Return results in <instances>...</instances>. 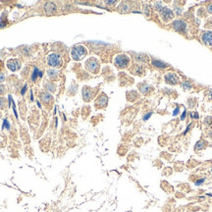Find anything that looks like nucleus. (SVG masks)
I'll return each mask as SVG.
<instances>
[{
	"label": "nucleus",
	"mask_w": 212,
	"mask_h": 212,
	"mask_svg": "<svg viewBox=\"0 0 212 212\" xmlns=\"http://www.w3.org/2000/svg\"><path fill=\"white\" fill-rule=\"evenodd\" d=\"M47 63L53 68H60L63 65V59L57 53H51L47 57Z\"/></svg>",
	"instance_id": "nucleus-2"
},
{
	"label": "nucleus",
	"mask_w": 212,
	"mask_h": 212,
	"mask_svg": "<svg viewBox=\"0 0 212 212\" xmlns=\"http://www.w3.org/2000/svg\"><path fill=\"white\" fill-rule=\"evenodd\" d=\"M40 71L38 70L37 67H34V72H33V75H31V80L33 81H35L37 79V76H40Z\"/></svg>",
	"instance_id": "nucleus-18"
},
{
	"label": "nucleus",
	"mask_w": 212,
	"mask_h": 212,
	"mask_svg": "<svg viewBox=\"0 0 212 212\" xmlns=\"http://www.w3.org/2000/svg\"><path fill=\"white\" fill-rule=\"evenodd\" d=\"M7 67L9 68V70H11L12 72H15V71L19 70L21 68V64L19 63V61L16 59H11L7 62Z\"/></svg>",
	"instance_id": "nucleus-9"
},
{
	"label": "nucleus",
	"mask_w": 212,
	"mask_h": 212,
	"mask_svg": "<svg viewBox=\"0 0 212 212\" xmlns=\"http://www.w3.org/2000/svg\"><path fill=\"white\" fill-rule=\"evenodd\" d=\"M207 11H208V13L212 14V3H211V4L208 5V7H207Z\"/></svg>",
	"instance_id": "nucleus-28"
},
{
	"label": "nucleus",
	"mask_w": 212,
	"mask_h": 212,
	"mask_svg": "<svg viewBox=\"0 0 212 212\" xmlns=\"http://www.w3.org/2000/svg\"><path fill=\"white\" fill-rule=\"evenodd\" d=\"M107 103H108V98L104 93H102L96 100V106L97 107H105V106L107 105Z\"/></svg>",
	"instance_id": "nucleus-10"
},
{
	"label": "nucleus",
	"mask_w": 212,
	"mask_h": 212,
	"mask_svg": "<svg viewBox=\"0 0 212 212\" xmlns=\"http://www.w3.org/2000/svg\"><path fill=\"white\" fill-rule=\"evenodd\" d=\"M201 40L204 44L212 46V31H204L201 34Z\"/></svg>",
	"instance_id": "nucleus-8"
},
{
	"label": "nucleus",
	"mask_w": 212,
	"mask_h": 212,
	"mask_svg": "<svg viewBox=\"0 0 212 212\" xmlns=\"http://www.w3.org/2000/svg\"><path fill=\"white\" fill-rule=\"evenodd\" d=\"M186 114H187V112H186V111H184V112H183V115H182V120H185Z\"/></svg>",
	"instance_id": "nucleus-35"
},
{
	"label": "nucleus",
	"mask_w": 212,
	"mask_h": 212,
	"mask_svg": "<svg viewBox=\"0 0 212 212\" xmlns=\"http://www.w3.org/2000/svg\"><path fill=\"white\" fill-rule=\"evenodd\" d=\"M56 10V6L55 4H53V3H47L46 5H45V11H46L47 14H52Z\"/></svg>",
	"instance_id": "nucleus-14"
},
{
	"label": "nucleus",
	"mask_w": 212,
	"mask_h": 212,
	"mask_svg": "<svg viewBox=\"0 0 212 212\" xmlns=\"http://www.w3.org/2000/svg\"><path fill=\"white\" fill-rule=\"evenodd\" d=\"M178 113H179V108H178V107H177V108L175 109V111H174V112H173V114H174V116H176L177 114H178Z\"/></svg>",
	"instance_id": "nucleus-34"
},
{
	"label": "nucleus",
	"mask_w": 212,
	"mask_h": 212,
	"mask_svg": "<svg viewBox=\"0 0 212 212\" xmlns=\"http://www.w3.org/2000/svg\"><path fill=\"white\" fill-rule=\"evenodd\" d=\"M27 84H26V86H25L24 87H23V90H22V91H21V93H22V95H24L25 94V93H26V90H27Z\"/></svg>",
	"instance_id": "nucleus-32"
},
{
	"label": "nucleus",
	"mask_w": 212,
	"mask_h": 212,
	"mask_svg": "<svg viewBox=\"0 0 212 212\" xmlns=\"http://www.w3.org/2000/svg\"><path fill=\"white\" fill-rule=\"evenodd\" d=\"M116 1H106V4H109V5H113L115 4Z\"/></svg>",
	"instance_id": "nucleus-33"
},
{
	"label": "nucleus",
	"mask_w": 212,
	"mask_h": 212,
	"mask_svg": "<svg viewBox=\"0 0 212 212\" xmlns=\"http://www.w3.org/2000/svg\"><path fill=\"white\" fill-rule=\"evenodd\" d=\"M83 98L84 101H90L93 98V91L90 87H84L83 90Z\"/></svg>",
	"instance_id": "nucleus-11"
},
{
	"label": "nucleus",
	"mask_w": 212,
	"mask_h": 212,
	"mask_svg": "<svg viewBox=\"0 0 212 212\" xmlns=\"http://www.w3.org/2000/svg\"><path fill=\"white\" fill-rule=\"evenodd\" d=\"M205 124H206L208 127L212 128V117H207V118L205 119Z\"/></svg>",
	"instance_id": "nucleus-22"
},
{
	"label": "nucleus",
	"mask_w": 212,
	"mask_h": 212,
	"mask_svg": "<svg viewBox=\"0 0 212 212\" xmlns=\"http://www.w3.org/2000/svg\"><path fill=\"white\" fill-rule=\"evenodd\" d=\"M175 11H176L177 14H178V15H180V14H181V12H182V10H181V8H180V7H176Z\"/></svg>",
	"instance_id": "nucleus-29"
},
{
	"label": "nucleus",
	"mask_w": 212,
	"mask_h": 212,
	"mask_svg": "<svg viewBox=\"0 0 212 212\" xmlns=\"http://www.w3.org/2000/svg\"><path fill=\"white\" fill-rule=\"evenodd\" d=\"M37 106H38V107H40V108H41V105H40V102H37Z\"/></svg>",
	"instance_id": "nucleus-36"
},
{
	"label": "nucleus",
	"mask_w": 212,
	"mask_h": 212,
	"mask_svg": "<svg viewBox=\"0 0 212 212\" xmlns=\"http://www.w3.org/2000/svg\"><path fill=\"white\" fill-rule=\"evenodd\" d=\"M151 115H152V112L148 113V114H146V115H144V116H143V119L144 120V121H146V120H147L148 118H149Z\"/></svg>",
	"instance_id": "nucleus-26"
},
{
	"label": "nucleus",
	"mask_w": 212,
	"mask_h": 212,
	"mask_svg": "<svg viewBox=\"0 0 212 212\" xmlns=\"http://www.w3.org/2000/svg\"><path fill=\"white\" fill-rule=\"evenodd\" d=\"M87 49L84 45H77L71 51V56H72V58L75 61L82 60L84 56H87Z\"/></svg>",
	"instance_id": "nucleus-1"
},
{
	"label": "nucleus",
	"mask_w": 212,
	"mask_h": 212,
	"mask_svg": "<svg viewBox=\"0 0 212 212\" xmlns=\"http://www.w3.org/2000/svg\"><path fill=\"white\" fill-rule=\"evenodd\" d=\"M120 9H121L122 12H127L128 11V9H129V6L127 4H125V3H122V4L120 5Z\"/></svg>",
	"instance_id": "nucleus-20"
},
{
	"label": "nucleus",
	"mask_w": 212,
	"mask_h": 212,
	"mask_svg": "<svg viewBox=\"0 0 212 212\" xmlns=\"http://www.w3.org/2000/svg\"><path fill=\"white\" fill-rule=\"evenodd\" d=\"M5 81V75L3 73H0V83L4 82Z\"/></svg>",
	"instance_id": "nucleus-27"
},
{
	"label": "nucleus",
	"mask_w": 212,
	"mask_h": 212,
	"mask_svg": "<svg viewBox=\"0 0 212 212\" xmlns=\"http://www.w3.org/2000/svg\"><path fill=\"white\" fill-rule=\"evenodd\" d=\"M5 91H6L5 87L2 86V84H0V95L3 94V93H5Z\"/></svg>",
	"instance_id": "nucleus-24"
},
{
	"label": "nucleus",
	"mask_w": 212,
	"mask_h": 212,
	"mask_svg": "<svg viewBox=\"0 0 212 212\" xmlns=\"http://www.w3.org/2000/svg\"><path fill=\"white\" fill-rule=\"evenodd\" d=\"M154 6H155V9L158 10V11H160V12H161V10L163 9V5H162L161 2H156L154 4Z\"/></svg>",
	"instance_id": "nucleus-21"
},
{
	"label": "nucleus",
	"mask_w": 212,
	"mask_h": 212,
	"mask_svg": "<svg viewBox=\"0 0 212 212\" xmlns=\"http://www.w3.org/2000/svg\"><path fill=\"white\" fill-rule=\"evenodd\" d=\"M86 68L88 72L97 74L98 71H99V62H98L96 58L91 57L86 62Z\"/></svg>",
	"instance_id": "nucleus-4"
},
{
	"label": "nucleus",
	"mask_w": 212,
	"mask_h": 212,
	"mask_svg": "<svg viewBox=\"0 0 212 212\" xmlns=\"http://www.w3.org/2000/svg\"><path fill=\"white\" fill-rule=\"evenodd\" d=\"M165 79V82L167 83L168 84H177L179 83V77L177 75L176 73H173V72H169L165 75L164 77Z\"/></svg>",
	"instance_id": "nucleus-6"
},
{
	"label": "nucleus",
	"mask_w": 212,
	"mask_h": 212,
	"mask_svg": "<svg viewBox=\"0 0 212 212\" xmlns=\"http://www.w3.org/2000/svg\"><path fill=\"white\" fill-rule=\"evenodd\" d=\"M139 88L143 94H147L150 91L151 87L148 86V84H139Z\"/></svg>",
	"instance_id": "nucleus-13"
},
{
	"label": "nucleus",
	"mask_w": 212,
	"mask_h": 212,
	"mask_svg": "<svg viewBox=\"0 0 212 212\" xmlns=\"http://www.w3.org/2000/svg\"><path fill=\"white\" fill-rule=\"evenodd\" d=\"M40 98H41V100L44 102V103H48V102L52 99V95H50L47 93H42L40 94Z\"/></svg>",
	"instance_id": "nucleus-15"
},
{
	"label": "nucleus",
	"mask_w": 212,
	"mask_h": 212,
	"mask_svg": "<svg viewBox=\"0 0 212 212\" xmlns=\"http://www.w3.org/2000/svg\"><path fill=\"white\" fill-rule=\"evenodd\" d=\"M152 65L155 67H158V68H161V69H164L166 67H168L169 65L166 64L165 62H162L160 60H157V59H153L152 60Z\"/></svg>",
	"instance_id": "nucleus-12"
},
{
	"label": "nucleus",
	"mask_w": 212,
	"mask_h": 212,
	"mask_svg": "<svg viewBox=\"0 0 212 212\" xmlns=\"http://www.w3.org/2000/svg\"><path fill=\"white\" fill-rule=\"evenodd\" d=\"M204 147H205V143H204L203 140H199V143L196 144V146H194V150H196V151L202 150Z\"/></svg>",
	"instance_id": "nucleus-17"
},
{
	"label": "nucleus",
	"mask_w": 212,
	"mask_h": 212,
	"mask_svg": "<svg viewBox=\"0 0 212 212\" xmlns=\"http://www.w3.org/2000/svg\"><path fill=\"white\" fill-rule=\"evenodd\" d=\"M130 57L126 54H119L114 59V64L120 69H125L130 64Z\"/></svg>",
	"instance_id": "nucleus-3"
},
{
	"label": "nucleus",
	"mask_w": 212,
	"mask_h": 212,
	"mask_svg": "<svg viewBox=\"0 0 212 212\" xmlns=\"http://www.w3.org/2000/svg\"><path fill=\"white\" fill-rule=\"evenodd\" d=\"M44 87H46L48 90H50V91H55V90H56V87L54 86V84H49V83H47V84H44Z\"/></svg>",
	"instance_id": "nucleus-19"
},
{
	"label": "nucleus",
	"mask_w": 212,
	"mask_h": 212,
	"mask_svg": "<svg viewBox=\"0 0 212 212\" xmlns=\"http://www.w3.org/2000/svg\"><path fill=\"white\" fill-rule=\"evenodd\" d=\"M47 75L51 80H56L57 79V77H58V72L54 69H50V70L47 71Z\"/></svg>",
	"instance_id": "nucleus-16"
},
{
	"label": "nucleus",
	"mask_w": 212,
	"mask_h": 212,
	"mask_svg": "<svg viewBox=\"0 0 212 212\" xmlns=\"http://www.w3.org/2000/svg\"><path fill=\"white\" fill-rule=\"evenodd\" d=\"M183 87H185V88H190V84H188V83H184L183 84Z\"/></svg>",
	"instance_id": "nucleus-30"
},
{
	"label": "nucleus",
	"mask_w": 212,
	"mask_h": 212,
	"mask_svg": "<svg viewBox=\"0 0 212 212\" xmlns=\"http://www.w3.org/2000/svg\"><path fill=\"white\" fill-rule=\"evenodd\" d=\"M40 78H41L42 77V72H40V76H38Z\"/></svg>",
	"instance_id": "nucleus-37"
},
{
	"label": "nucleus",
	"mask_w": 212,
	"mask_h": 212,
	"mask_svg": "<svg viewBox=\"0 0 212 212\" xmlns=\"http://www.w3.org/2000/svg\"><path fill=\"white\" fill-rule=\"evenodd\" d=\"M173 28L178 33H186L187 31V24L182 20H176L173 23Z\"/></svg>",
	"instance_id": "nucleus-7"
},
{
	"label": "nucleus",
	"mask_w": 212,
	"mask_h": 212,
	"mask_svg": "<svg viewBox=\"0 0 212 212\" xmlns=\"http://www.w3.org/2000/svg\"><path fill=\"white\" fill-rule=\"evenodd\" d=\"M3 128H6L7 130H10V124H9L8 120L7 119H4V121H3Z\"/></svg>",
	"instance_id": "nucleus-23"
},
{
	"label": "nucleus",
	"mask_w": 212,
	"mask_h": 212,
	"mask_svg": "<svg viewBox=\"0 0 212 212\" xmlns=\"http://www.w3.org/2000/svg\"><path fill=\"white\" fill-rule=\"evenodd\" d=\"M160 15L164 22H169V21L174 18V12L170 8H168V7H163V9L160 12Z\"/></svg>",
	"instance_id": "nucleus-5"
},
{
	"label": "nucleus",
	"mask_w": 212,
	"mask_h": 212,
	"mask_svg": "<svg viewBox=\"0 0 212 212\" xmlns=\"http://www.w3.org/2000/svg\"><path fill=\"white\" fill-rule=\"evenodd\" d=\"M190 116H192L193 119V118H199V114H197V113H192V114H190Z\"/></svg>",
	"instance_id": "nucleus-31"
},
{
	"label": "nucleus",
	"mask_w": 212,
	"mask_h": 212,
	"mask_svg": "<svg viewBox=\"0 0 212 212\" xmlns=\"http://www.w3.org/2000/svg\"><path fill=\"white\" fill-rule=\"evenodd\" d=\"M4 105H5V100H4V98L0 97V108H3V107H4Z\"/></svg>",
	"instance_id": "nucleus-25"
}]
</instances>
